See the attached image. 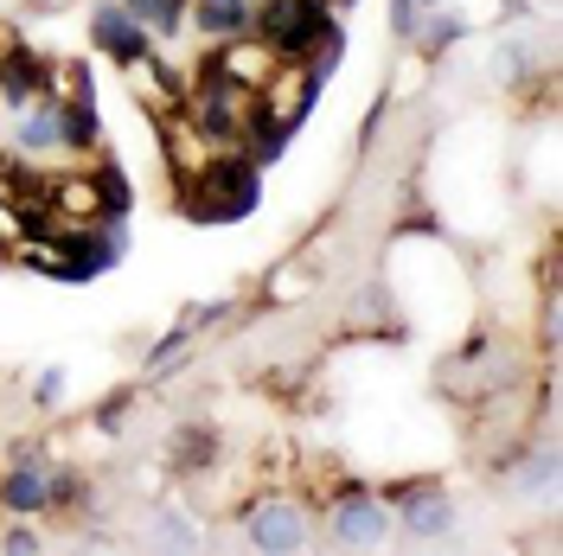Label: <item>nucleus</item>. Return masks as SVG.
Returning <instances> with one entry per match:
<instances>
[{
	"instance_id": "1",
	"label": "nucleus",
	"mask_w": 563,
	"mask_h": 556,
	"mask_svg": "<svg viewBox=\"0 0 563 556\" xmlns=\"http://www.w3.org/2000/svg\"><path fill=\"white\" fill-rule=\"evenodd\" d=\"M256 38L276 52L282 65H314V52L333 58V13H327V0H263V26Z\"/></svg>"
},
{
	"instance_id": "2",
	"label": "nucleus",
	"mask_w": 563,
	"mask_h": 556,
	"mask_svg": "<svg viewBox=\"0 0 563 556\" xmlns=\"http://www.w3.org/2000/svg\"><path fill=\"white\" fill-rule=\"evenodd\" d=\"M244 537H250V551H263V556H295L314 544V524H308V512L295 499H256L244 519Z\"/></svg>"
},
{
	"instance_id": "3",
	"label": "nucleus",
	"mask_w": 563,
	"mask_h": 556,
	"mask_svg": "<svg viewBox=\"0 0 563 556\" xmlns=\"http://www.w3.org/2000/svg\"><path fill=\"white\" fill-rule=\"evenodd\" d=\"M327 531H333L340 551H378V544L390 537V505L358 487V492H346V499L333 505V524H327Z\"/></svg>"
},
{
	"instance_id": "4",
	"label": "nucleus",
	"mask_w": 563,
	"mask_h": 556,
	"mask_svg": "<svg viewBox=\"0 0 563 556\" xmlns=\"http://www.w3.org/2000/svg\"><path fill=\"white\" fill-rule=\"evenodd\" d=\"M276 65H282V58H276V52H269V45H263L256 33L218 38V58H211V70H218L224 84H238V90H250V97H256V90H263V84L276 77Z\"/></svg>"
},
{
	"instance_id": "5",
	"label": "nucleus",
	"mask_w": 563,
	"mask_h": 556,
	"mask_svg": "<svg viewBox=\"0 0 563 556\" xmlns=\"http://www.w3.org/2000/svg\"><path fill=\"white\" fill-rule=\"evenodd\" d=\"M206 199H199V211L206 218H244L250 205H256V167L250 160H224V167H206Z\"/></svg>"
},
{
	"instance_id": "6",
	"label": "nucleus",
	"mask_w": 563,
	"mask_h": 556,
	"mask_svg": "<svg viewBox=\"0 0 563 556\" xmlns=\"http://www.w3.org/2000/svg\"><path fill=\"white\" fill-rule=\"evenodd\" d=\"M397 512H404V531L422 537V544H435V537H449L455 531V499L442 487H397Z\"/></svg>"
},
{
	"instance_id": "7",
	"label": "nucleus",
	"mask_w": 563,
	"mask_h": 556,
	"mask_svg": "<svg viewBox=\"0 0 563 556\" xmlns=\"http://www.w3.org/2000/svg\"><path fill=\"white\" fill-rule=\"evenodd\" d=\"M65 147V103L58 97H33L13 109V154H58Z\"/></svg>"
},
{
	"instance_id": "8",
	"label": "nucleus",
	"mask_w": 563,
	"mask_h": 556,
	"mask_svg": "<svg viewBox=\"0 0 563 556\" xmlns=\"http://www.w3.org/2000/svg\"><path fill=\"white\" fill-rule=\"evenodd\" d=\"M97 45H103L115 65H141L147 58V26H141L122 0H103L97 7Z\"/></svg>"
},
{
	"instance_id": "9",
	"label": "nucleus",
	"mask_w": 563,
	"mask_h": 556,
	"mask_svg": "<svg viewBox=\"0 0 563 556\" xmlns=\"http://www.w3.org/2000/svg\"><path fill=\"white\" fill-rule=\"evenodd\" d=\"M0 505H7V512H45V505H52V474L33 467V460L7 467V480H0Z\"/></svg>"
},
{
	"instance_id": "10",
	"label": "nucleus",
	"mask_w": 563,
	"mask_h": 556,
	"mask_svg": "<svg viewBox=\"0 0 563 556\" xmlns=\"http://www.w3.org/2000/svg\"><path fill=\"white\" fill-rule=\"evenodd\" d=\"M192 20L206 26V38H238L256 26V7L250 0H192Z\"/></svg>"
},
{
	"instance_id": "11",
	"label": "nucleus",
	"mask_w": 563,
	"mask_h": 556,
	"mask_svg": "<svg viewBox=\"0 0 563 556\" xmlns=\"http://www.w3.org/2000/svg\"><path fill=\"white\" fill-rule=\"evenodd\" d=\"M122 7L135 13V20L147 26V33H161V38L186 26V0H122Z\"/></svg>"
},
{
	"instance_id": "12",
	"label": "nucleus",
	"mask_w": 563,
	"mask_h": 556,
	"mask_svg": "<svg viewBox=\"0 0 563 556\" xmlns=\"http://www.w3.org/2000/svg\"><path fill=\"white\" fill-rule=\"evenodd\" d=\"M211 460H218V435H211V429H179V442H174L179 474H199V467H211Z\"/></svg>"
},
{
	"instance_id": "13",
	"label": "nucleus",
	"mask_w": 563,
	"mask_h": 556,
	"mask_svg": "<svg viewBox=\"0 0 563 556\" xmlns=\"http://www.w3.org/2000/svg\"><path fill=\"white\" fill-rule=\"evenodd\" d=\"M422 52H449L455 38H467V20L461 13H422Z\"/></svg>"
},
{
	"instance_id": "14",
	"label": "nucleus",
	"mask_w": 563,
	"mask_h": 556,
	"mask_svg": "<svg viewBox=\"0 0 563 556\" xmlns=\"http://www.w3.org/2000/svg\"><path fill=\"white\" fill-rule=\"evenodd\" d=\"M519 487H526V492H551V487H558V448L531 454V467L519 474Z\"/></svg>"
},
{
	"instance_id": "15",
	"label": "nucleus",
	"mask_w": 563,
	"mask_h": 556,
	"mask_svg": "<svg viewBox=\"0 0 563 556\" xmlns=\"http://www.w3.org/2000/svg\"><path fill=\"white\" fill-rule=\"evenodd\" d=\"M65 365H45V371H38V378H33V403H38V410H52V403H65Z\"/></svg>"
},
{
	"instance_id": "16",
	"label": "nucleus",
	"mask_w": 563,
	"mask_h": 556,
	"mask_svg": "<svg viewBox=\"0 0 563 556\" xmlns=\"http://www.w3.org/2000/svg\"><path fill=\"white\" fill-rule=\"evenodd\" d=\"M0 551H13V556H38V551H45V537H38V531H26V524H13V531L0 537Z\"/></svg>"
},
{
	"instance_id": "17",
	"label": "nucleus",
	"mask_w": 563,
	"mask_h": 556,
	"mask_svg": "<svg viewBox=\"0 0 563 556\" xmlns=\"http://www.w3.org/2000/svg\"><path fill=\"white\" fill-rule=\"evenodd\" d=\"M340 7H352V0H340Z\"/></svg>"
}]
</instances>
